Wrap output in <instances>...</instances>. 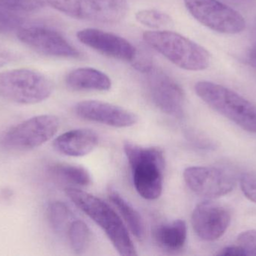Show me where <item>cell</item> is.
<instances>
[{
	"instance_id": "1",
	"label": "cell",
	"mask_w": 256,
	"mask_h": 256,
	"mask_svg": "<svg viewBox=\"0 0 256 256\" xmlns=\"http://www.w3.org/2000/svg\"><path fill=\"white\" fill-rule=\"evenodd\" d=\"M66 193L76 207L90 216L104 231L120 255H137L124 222L109 204L78 188H67Z\"/></svg>"
},
{
	"instance_id": "2",
	"label": "cell",
	"mask_w": 256,
	"mask_h": 256,
	"mask_svg": "<svg viewBox=\"0 0 256 256\" xmlns=\"http://www.w3.org/2000/svg\"><path fill=\"white\" fill-rule=\"evenodd\" d=\"M124 151L132 173V183L140 196L158 199L162 192L165 157L159 147L126 142Z\"/></svg>"
},
{
	"instance_id": "3",
	"label": "cell",
	"mask_w": 256,
	"mask_h": 256,
	"mask_svg": "<svg viewBox=\"0 0 256 256\" xmlns=\"http://www.w3.org/2000/svg\"><path fill=\"white\" fill-rule=\"evenodd\" d=\"M143 39L154 49L180 69L202 71L210 65L206 48L179 33L170 30L146 32Z\"/></svg>"
},
{
	"instance_id": "4",
	"label": "cell",
	"mask_w": 256,
	"mask_h": 256,
	"mask_svg": "<svg viewBox=\"0 0 256 256\" xmlns=\"http://www.w3.org/2000/svg\"><path fill=\"white\" fill-rule=\"evenodd\" d=\"M198 97L244 130L256 133V105L233 90L210 81L195 85Z\"/></svg>"
},
{
	"instance_id": "5",
	"label": "cell",
	"mask_w": 256,
	"mask_h": 256,
	"mask_svg": "<svg viewBox=\"0 0 256 256\" xmlns=\"http://www.w3.org/2000/svg\"><path fill=\"white\" fill-rule=\"evenodd\" d=\"M54 85L44 75L30 69L0 72V98L20 105H34L48 99Z\"/></svg>"
},
{
	"instance_id": "6",
	"label": "cell",
	"mask_w": 256,
	"mask_h": 256,
	"mask_svg": "<svg viewBox=\"0 0 256 256\" xmlns=\"http://www.w3.org/2000/svg\"><path fill=\"white\" fill-rule=\"evenodd\" d=\"M60 126L56 116H36L8 129L2 138V144L16 151L33 150L54 138Z\"/></svg>"
},
{
	"instance_id": "7",
	"label": "cell",
	"mask_w": 256,
	"mask_h": 256,
	"mask_svg": "<svg viewBox=\"0 0 256 256\" xmlns=\"http://www.w3.org/2000/svg\"><path fill=\"white\" fill-rule=\"evenodd\" d=\"M48 5L72 18L104 24L120 22L128 11L126 0H48Z\"/></svg>"
},
{
	"instance_id": "8",
	"label": "cell",
	"mask_w": 256,
	"mask_h": 256,
	"mask_svg": "<svg viewBox=\"0 0 256 256\" xmlns=\"http://www.w3.org/2000/svg\"><path fill=\"white\" fill-rule=\"evenodd\" d=\"M184 1L192 17L214 31L224 34H237L246 28L244 17L219 0Z\"/></svg>"
},
{
	"instance_id": "9",
	"label": "cell",
	"mask_w": 256,
	"mask_h": 256,
	"mask_svg": "<svg viewBox=\"0 0 256 256\" xmlns=\"http://www.w3.org/2000/svg\"><path fill=\"white\" fill-rule=\"evenodd\" d=\"M142 74L153 103L162 112L176 118H182L186 99L182 87L168 74L154 65Z\"/></svg>"
},
{
	"instance_id": "10",
	"label": "cell",
	"mask_w": 256,
	"mask_h": 256,
	"mask_svg": "<svg viewBox=\"0 0 256 256\" xmlns=\"http://www.w3.org/2000/svg\"><path fill=\"white\" fill-rule=\"evenodd\" d=\"M16 36L24 45L44 55L63 58H78L80 56L61 33L48 27L22 26L16 31Z\"/></svg>"
},
{
	"instance_id": "11",
	"label": "cell",
	"mask_w": 256,
	"mask_h": 256,
	"mask_svg": "<svg viewBox=\"0 0 256 256\" xmlns=\"http://www.w3.org/2000/svg\"><path fill=\"white\" fill-rule=\"evenodd\" d=\"M184 179L194 193L209 199L227 195L236 186L230 174L214 167H189L184 171Z\"/></svg>"
},
{
	"instance_id": "12",
	"label": "cell",
	"mask_w": 256,
	"mask_h": 256,
	"mask_svg": "<svg viewBox=\"0 0 256 256\" xmlns=\"http://www.w3.org/2000/svg\"><path fill=\"white\" fill-rule=\"evenodd\" d=\"M191 222L200 238L206 241H214L222 237L228 229L231 222V214L222 204L204 201L196 206Z\"/></svg>"
},
{
	"instance_id": "13",
	"label": "cell",
	"mask_w": 256,
	"mask_h": 256,
	"mask_svg": "<svg viewBox=\"0 0 256 256\" xmlns=\"http://www.w3.org/2000/svg\"><path fill=\"white\" fill-rule=\"evenodd\" d=\"M78 40L100 54L123 61L134 62L137 51L127 39L109 32L98 29L80 30Z\"/></svg>"
},
{
	"instance_id": "14",
	"label": "cell",
	"mask_w": 256,
	"mask_h": 256,
	"mask_svg": "<svg viewBox=\"0 0 256 256\" xmlns=\"http://www.w3.org/2000/svg\"><path fill=\"white\" fill-rule=\"evenodd\" d=\"M75 112L84 120L112 127H130L138 122V117L132 111L102 101H82L76 104Z\"/></svg>"
},
{
	"instance_id": "15",
	"label": "cell",
	"mask_w": 256,
	"mask_h": 256,
	"mask_svg": "<svg viewBox=\"0 0 256 256\" xmlns=\"http://www.w3.org/2000/svg\"><path fill=\"white\" fill-rule=\"evenodd\" d=\"M98 141V135L92 129H73L57 137L54 147L58 153L66 156L81 157L92 152Z\"/></svg>"
},
{
	"instance_id": "16",
	"label": "cell",
	"mask_w": 256,
	"mask_h": 256,
	"mask_svg": "<svg viewBox=\"0 0 256 256\" xmlns=\"http://www.w3.org/2000/svg\"><path fill=\"white\" fill-rule=\"evenodd\" d=\"M66 83L68 88L75 91H108L112 87L110 78L106 74L88 67L79 68L69 72Z\"/></svg>"
},
{
	"instance_id": "17",
	"label": "cell",
	"mask_w": 256,
	"mask_h": 256,
	"mask_svg": "<svg viewBox=\"0 0 256 256\" xmlns=\"http://www.w3.org/2000/svg\"><path fill=\"white\" fill-rule=\"evenodd\" d=\"M154 237L160 247L168 252L182 250L186 244L188 227L182 219L158 225L154 231Z\"/></svg>"
},
{
	"instance_id": "18",
	"label": "cell",
	"mask_w": 256,
	"mask_h": 256,
	"mask_svg": "<svg viewBox=\"0 0 256 256\" xmlns=\"http://www.w3.org/2000/svg\"><path fill=\"white\" fill-rule=\"evenodd\" d=\"M109 198L121 213L131 233L138 240L144 239L146 234L144 221L138 210L115 189H110Z\"/></svg>"
},
{
	"instance_id": "19",
	"label": "cell",
	"mask_w": 256,
	"mask_h": 256,
	"mask_svg": "<svg viewBox=\"0 0 256 256\" xmlns=\"http://www.w3.org/2000/svg\"><path fill=\"white\" fill-rule=\"evenodd\" d=\"M54 177L76 186H86L91 184L90 172L80 165L68 163H56L50 168Z\"/></svg>"
},
{
	"instance_id": "20",
	"label": "cell",
	"mask_w": 256,
	"mask_h": 256,
	"mask_svg": "<svg viewBox=\"0 0 256 256\" xmlns=\"http://www.w3.org/2000/svg\"><path fill=\"white\" fill-rule=\"evenodd\" d=\"M68 235L75 253L82 255L87 250L91 242L92 234L85 222L79 219L72 221L68 228Z\"/></svg>"
},
{
	"instance_id": "21",
	"label": "cell",
	"mask_w": 256,
	"mask_h": 256,
	"mask_svg": "<svg viewBox=\"0 0 256 256\" xmlns=\"http://www.w3.org/2000/svg\"><path fill=\"white\" fill-rule=\"evenodd\" d=\"M48 217L52 228L56 231H62L68 228L73 215L66 204L62 201H54L48 207Z\"/></svg>"
},
{
	"instance_id": "22",
	"label": "cell",
	"mask_w": 256,
	"mask_h": 256,
	"mask_svg": "<svg viewBox=\"0 0 256 256\" xmlns=\"http://www.w3.org/2000/svg\"><path fill=\"white\" fill-rule=\"evenodd\" d=\"M136 19L140 24L155 30H164L173 25L172 19L170 15L155 9L140 11L136 14Z\"/></svg>"
},
{
	"instance_id": "23",
	"label": "cell",
	"mask_w": 256,
	"mask_h": 256,
	"mask_svg": "<svg viewBox=\"0 0 256 256\" xmlns=\"http://www.w3.org/2000/svg\"><path fill=\"white\" fill-rule=\"evenodd\" d=\"M48 5V0H0V9L12 12H30Z\"/></svg>"
},
{
	"instance_id": "24",
	"label": "cell",
	"mask_w": 256,
	"mask_h": 256,
	"mask_svg": "<svg viewBox=\"0 0 256 256\" xmlns=\"http://www.w3.org/2000/svg\"><path fill=\"white\" fill-rule=\"evenodd\" d=\"M21 17L12 12L0 9V33H8L18 31L24 25Z\"/></svg>"
},
{
	"instance_id": "25",
	"label": "cell",
	"mask_w": 256,
	"mask_h": 256,
	"mask_svg": "<svg viewBox=\"0 0 256 256\" xmlns=\"http://www.w3.org/2000/svg\"><path fill=\"white\" fill-rule=\"evenodd\" d=\"M237 241L246 255H256V230H248L240 233Z\"/></svg>"
},
{
	"instance_id": "26",
	"label": "cell",
	"mask_w": 256,
	"mask_h": 256,
	"mask_svg": "<svg viewBox=\"0 0 256 256\" xmlns=\"http://www.w3.org/2000/svg\"><path fill=\"white\" fill-rule=\"evenodd\" d=\"M240 188L245 196L256 204V173L244 174L240 178Z\"/></svg>"
},
{
	"instance_id": "27",
	"label": "cell",
	"mask_w": 256,
	"mask_h": 256,
	"mask_svg": "<svg viewBox=\"0 0 256 256\" xmlns=\"http://www.w3.org/2000/svg\"><path fill=\"white\" fill-rule=\"evenodd\" d=\"M18 59L16 53L0 44V68L13 63Z\"/></svg>"
},
{
	"instance_id": "28",
	"label": "cell",
	"mask_w": 256,
	"mask_h": 256,
	"mask_svg": "<svg viewBox=\"0 0 256 256\" xmlns=\"http://www.w3.org/2000/svg\"><path fill=\"white\" fill-rule=\"evenodd\" d=\"M218 255H246L244 249L240 246H227L224 249H221L218 253Z\"/></svg>"
},
{
	"instance_id": "29",
	"label": "cell",
	"mask_w": 256,
	"mask_h": 256,
	"mask_svg": "<svg viewBox=\"0 0 256 256\" xmlns=\"http://www.w3.org/2000/svg\"><path fill=\"white\" fill-rule=\"evenodd\" d=\"M248 63H249L252 67L256 69V48L250 50V52L248 53Z\"/></svg>"
},
{
	"instance_id": "30",
	"label": "cell",
	"mask_w": 256,
	"mask_h": 256,
	"mask_svg": "<svg viewBox=\"0 0 256 256\" xmlns=\"http://www.w3.org/2000/svg\"><path fill=\"white\" fill-rule=\"evenodd\" d=\"M254 38H255L256 41V25L255 27V29H254Z\"/></svg>"
}]
</instances>
